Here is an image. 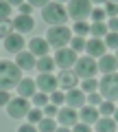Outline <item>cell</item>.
Here are the masks:
<instances>
[{
	"instance_id": "obj_1",
	"label": "cell",
	"mask_w": 118,
	"mask_h": 132,
	"mask_svg": "<svg viewBox=\"0 0 118 132\" xmlns=\"http://www.w3.org/2000/svg\"><path fill=\"white\" fill-rule=\"evenodd\" d=\"M20 79H22V68L15 62L0 60V90L15 88Z\"/></svg>"
},
{
	"instance_id": "obj_2",
	"label": "cell",
	"mask_w": 118,
	"mask_h": 132,
	"mask_svg": "<svg viewBox=\"0 0 118 132\" xmlns=\"http://www.w3.org/2000/svg\"><path fill=\"white\" fill-rule=\"evenodd\" d=\"M46 40H48V44H50L52 48H63V46L70 44L72 31L66 24H52V27L48 29V33H46Z\"/></svg>"
},
{
	"instance_id": "obj_3",
	"label": "cell",
	"mask_w": 118,
	"mask_h": 132,
	"mask_svg": "<svg viewBox=\"0 0 118 132\" xmlns=\"http://www.w3.org/2000/svg\"><path fill=\"white\" fill-rule=\"evenodd\" d=\"M42 15L50 27L52 24H66V20H68V11L61 2H48V5H44Z\"/></svg>"
},
{
	"instance_id": "obj_4",
	"label": "cell",
	"mask_w": 118,
	"mask_h": 132,
	"mask_svg": "<svg viewBox=\"0 0 118 132\" xmlns=\"http://www.w3.org/2000/svg\"><path fill=\"white\" fill-rule=\"evenodd\" d=\"M99 93H101L103 99L116 101L118 99V73H107V75L99 81Z\"/></svg>"
},
{
	"instance_id": "obj_5",
	"label": "cell",
	"mask_w": 118,
	"mask_h": 132,
	"mask_svg": "<svg viewBox=\"0 0 118 132\" xmlns=\"http://www.w3.org/2000/svg\"><path fill=\"white\" fill-rule=\"evenodd\" d=\"M68 18L85 20L92 13V0H68Z\"/></svg>"
},
{
	"instance_id": "obj_6",
	"label": "cell",
	"mask_w": 118,
	"mask_h": 132,
	"mask_svg": "<svg viewBox=\"0 0 118 132\" xmlns=\"http://www.w3.org/2000/svg\"><path fill=\"white\" fill-rule=\"evenodd\" d=\"M99 71V64L94 62V57L85 55V57H79V60L74 62V73L77 77H81V79H88V77H94V73Z\"/></svg>"
},
{
	"instance_id": "obj_7",
	"label": "cell",
	"mask_w": 118,
	"mask_h": 132,
	"mask_svg": "<svg viewBox=\"0 0 118 132\" xmlns=\"http://www.w3.org/2000/svg\"><path fill=\"white\" fill-rule=\"evenodd\" d=\"M28 110H31V106H28V99L26 97H11V101L7 104V112H9V117L13 119H22L28 114Z\"/></svg>"
},
{
	"instance_id": "obj_8",
	"label": "cell",
	"mask_w": 118,
	"mask_h": 132,
	"mask_svg": "<svg viewBox=\"0 0 118 132\" xmlns=\"http://www.w3.org/2000/svg\"><path fill=\"white\" fill-rule=\"evenodd\" d=\"M52 60H55V66H59V68H70L77 62V51H72V48H68V46L57 48V53H55Z\"/></svg>"
},
{
	"instance_id": "obj_9",
	"label": "cell",
	"mask_w": 118,
	"mask_h": 132,
	"mask_svg": "<svg viewBox=\"0 0 118 132\" xmlns=\"http://www.w3.org/2000/svg\"><path fill=\"white\" fill-rule=\"evenodd\" d=\"M35 84H37V88L42 90V93H48V95H50L52 90H57L59 79H57L52 73H39V77L35 79Z\"/></svg>"
},
{
	"instance_id": "obj_10",
	"label": "cell",
	"mask_w": 118,
	"mask_h": 132,
	"mask_svg": "<svg viewBox=\"0 0 118 132\" xmlns=\"http://www.w3.org/2000/svg\"><path fill=\"white\" fill-rule=\"evenodd\" d=\"M66 106H70V108H81V106H85V93L81 88H68L66 93Z\"/></svg>"
},
{
	"instance_id": "obj_11",
	"label": "cell",
	"mask_w": 118,
	"mask_h": 132,
	"mask_svg": "<svg viewBox=\"0 0 118 132\" xmlns=\"http://www.w3.org/2000/svg\"><path fill=\"white\" fill-rule=\"evenodd\" d=\"M5 48L9 53H20L24 48V38H22V33H18V31H13V33H9L5 38Z\"/></svg>"
},
{
	"instance_id": "obj_12",
	"label": "cell",
	"mask_w": 118,
	"mask_h": 132,
	"mask_svg": "<svg viewBox=\"0 0 118 132\" xmlns=\"http://www.w3.org/2000/svg\"><path fill=\"white\" fill-rule=\"evenodd\" d=\"M15 88H18V95H20V97H26V99H31L35 93H37V84H35V79H31V77L20 79Z\"/></svg>"
},
{
	"instance_id": "obj_13",
	"label": "cell",
	"mask_w": 118,
	"mask_h": 132,
	"mask_svg": "<svg viewBox=\"0 0 118 132\" xmlns=\"http://www.w3.org/2000/svg\"><path fill=\"white\" fill-rule=\"evenodd\" d=\"M105 51H107V46H105V42L101 38H92V40H88L85 42V53L88 55H94V57H101V55H105Z\"/></svg>"
},
{
	"instance_id": "obj_14",
	"label": "cell",
	"mask_w": 118,
	"mask_h": 132,
	"mask_svg": "<svg viewBox=\"0 0 118 132\" xmlns=\"http://www.w3.org/2000/svg\"><path fill=\"white\" fill-rule=\"evenodd\" d=\"M11 24H13V31H18V33H28V31H33V27H35L33 18L31 15H24V13H20Z\"/></svg>"
},
{
	"instance_id": "obj_15",
	"label": "cell",
	"mask_w": 118,
	"mask_h": 132,
	"mask_svg": "<svg viewBox=\"0 0 118 132\" xmlns=\"http://www.w3.org/2000/svg\"><path fill=\"white\" fill-rule=\"evenodd\" d=\"M48 48H50V44H48L46 38H33L28 42V51L33 53V55H37V57L48 55Z\"/></svg>"
},
{
	"instance_id": "obj_16",
	"label": "cell",
	"mask_w": 118,
	"mask_h": 132,
	"mask_svg": "<svg viewBox=\"0 0 118 132\" xmlns=\"http://www.w3.org/2000/svg\"><path fill=\"white\" fill-rule=\"evenodd\" d=\"M79 119L83 123H88V126H94V123L99 121V108H96V106H81Z\"/></svg>"
},
{
	"instance_id": "obj_17",
	"label": "cell",
	"mask_w": 118,
	"mask_h": 132,
	"mask_svg": "<svg viewBox=\"0 0 118 132\" xmlns=\"http://www.w3.org/2000/svg\"><path fill=\"white\" fill-rule=\"evenodd\" d=\"M96 64H99V71L107 75V73H116L118 60H116V55H107V53H105V55L99 57V62H96Z\"/></svg>"
},
{
	"instance_id": "obj_18",
	"label": "cell",
	"mask_w": 118,
	"mask_h": 132,
	"mask_svg": "<svg viewBox=\"0 0 118 132\" xmlns=\"http://www.w3.org/2000/svg\"><path fill=\"white\" fill-rule=\"evenodd\" d=\"M57 117H59V123L61 126H77V119H79V114H77V108H61L59 112H57Z\"/></svg>"
},
{
	"instance_id": "obj_19",
	"label": "cell",
	"mask_w": 118,
	"mask_h": 132,
	"mask_svg": "<svg viewBox=\"0 0 118 132\" xmlns=\"http://www.w3.org/2000/svg\"><path fill=\"white\" fill-rule=\"evenodd\" d=\"M15 55H18L15 57V64H18L22 71H31L35 66V55L31 51H20V53H15Z\"/></svg>"
},
{
	"instance_id": "obj_20",
	"label": "cell",
	"mask_w": 118,
	"mask_h": 132,
	"mask_svg": "<svg viewBox=\"0 0 118 132\" xmlns=\"http://www.w3.org/2000/svg\"><path fill=\"white\" fill-rule=\"evenodd\" d=\"M59 86H63V88H74L77 86V73L74 71H70V68H63V73H59Z\"/></svg>"
},
{
	"instance_id": "obj_21",
	"label": "cell",
	"mask_w": 118,
	"mask_h": 132,
	"mask_svg": "<svg viewBox=\"0 0 118 132\" xmlns=\"http://www.w3.org/2000/svg\"><path fill=\"white\" fill-rule=\"evenodd\" d=\"M94 128L96 132H116V121H114V117H99Z\"/></svg>"
},
{
	"instance_id": "obj_22",
	"label": "cell",
	"mask_w": 118,
	"mask_h": 132,
	"mask_svg": "<svg viewBox=\"0 0 118 132\" xmlns=\"http://www.w3.org/2000/svg\"><path fill=\"white\" fill-rule=\"evenodd\" d=\"M35 66H37L39 73H50L52 68H55V60H52V57H48V55H42L37 62H35Z\"/></svg>"
},
{
	"instance_id": "obj_23",
	"label": "cell",
	"mask_w": 118,
	"mask_h": 132,
	"mask_svg": "<svg viewBox=\"0 0 118 132\" xmlns=\"http://www.w3.org/2000/svg\"><path fill=\"white\" fill-rule=\"evenodd\" d=\"M107 24L105 22H94V24H90V35L92 38H105L107 35Z\"/></svg>"
},
{
	"instance_id": "obj_24",
	"label": "cell",
	"mask_w": 118,
	"mask_h": 132,
	"mask_svg": "<svg viewBox=\"0 0 118 132\" xmlns=\"http://www.w3.org/2000/svg\"><path fill=\"white\" fill-rule=\"evenodd\" d=\"M37 128H39V132H55L57 130V123H55L52 117H42V121L37 123Z\"/></svg>"
},
{
	"instance_id": "obj_25",
	"label": "cell",
	"mask_w": 118,
	"mask_h": 132,
	"mask_svg": "<svg viewBox=\"0 0 118 132\" xmlns=\"http://www.w3.org/2000/svg\"><path fill=\"white\" fill-rule=\"evenodd\" d=\"M114 110H116V106H114V101H109V99H103L99 104V114H103V117H112Z\"/></svg>"
},
{
	"instance_id": "obj_26",
	"label": "cell",
	"mask_w": 118,
	"mask_h": 132,
	"mask_svg": "<svg viewBox=\"0 0 118 132\" xmlns=\"http://www.w3.org/2000/svg\"><path fill=\"white\" fill-rule=\"evenodd\" d=\"M74 35H81V38H85L88 33H90V24L85 22V20H74Z\"/></svg>"
},
{
	"instance_id": "obj_27",
	"label": "cell",
	"mask_w": 118,
	"mask_h": 132,
	"mask_svg": "<svg viewBox=\"0 0 118 132\" xmlns=\"http://www.w3.org/2000/svg\"><path fill=\"white\" fill-rule=\"evenodd\" d=\"M81 90H83V93H94V90H99V81H96L94 77H88V79H83V84H81Z\"/></svg>"
},
{
	"instance_id": "obj_28",
	"label": "cell",
	"mask_w": 118,
	"mask_h": 132,
	"mask_svg": "<svg viewBox=\"0 0 118 132\" xmlns=\"http://www.w3.org/2000/svg\"><path fill=\"white\" fill-rule=\"evenodd\" d=\"M42 108H31L28 110V114H26V119H28V123H33V126H37L39 121H42Z\"/></svg>"
},
{
	"instance_id": "obj_29",
	"label": "cell",
	"mask_w": 118,
	"mask_h": 132,
	"mask_svg": "<svg viewBox=\"0 0 118 132\" xmlns=\"http://www.w3.org/2000/svg\"><path fill=\"white\" fill-rule=\"evenodd\" d=\"M105 46L107 48H118V33L116 31H107V35H105Z\"/></svg>"
},
{
	"instance_id": "obj_30",
	"label": "cell",
	"mask_w": 118,
	"mask_h": 132,
	"mask_svg": "<svg viewBox=\"0 0 118 132\" xmlns=\"http://www.w3.org/2000/svg\"><path fill=\"white\" fill-rule=\"evenodd\" d=\"M31 99H33V104L37 106V108H44V106L48 104V93H42V90H39V93H35Z\"/></svg>"
},
{
	"instance_id": "obj_31",
	"label": "cell",
	"mask_w": 118,
	"mask_h": 132,
	"mask_svg": "<svg viewBox=\"0 0 118 132\" xmlns=\"http://www.w3.org/2000/svg\"><path fill=\"white\" fill-rule=\"evenodd\" d=\"M70 48L72 51H85V38H81V35L72 38L70 40Z\"/></svg>"
},
{
	"instance_id": "obj_32",
	"label": "cell",
	"mask_w": 118,
	"mask_h": 132,
	"mask_svg": "<svg viewBox=\"0 0 118 132\" xmlns=\"http://www.w3.org/2000/svg\"><path fill=\"white\" fill-rule=\"evenodd\" d=\"M9 33H13V24L11 22H7V20H0V38L5 40Z\"/></svg>"
},
{
	"instance_id": "obj_33",
	"label": "cell",
	"mask_w": 118,
	"mask_h": 132,
	"mask_svg": "<svg viewBox=\"0 0 118 132\" xmlns=\"http://www.w3.org/2000/svg\"><path fill=\"white\" fill-rule=\"evenodd\" d=\"M11 15V5L7 0H0V20H9Z\"/></svg>"
},
{
	"instance_id": "obj_34",
	"label": "cell",
	"mask_w": 118,
	"mask_h": 132,
	"mask_svg": "<svg viewBox=\"0 0 118 132\" xmlns=\"http://www.w3.org/2000/svg\"><path fill=\"white\" fill-rule=\"evenodd\" d=\"M50 101L55 106H61V104H66V95L59 93V90H52V93H50Z\"/></svg>"
},
{
	"instance_id": "obj_35",
	"label": "cell",
	"mask_w": 118,
	"mask_h": 132,
	"mask_svg": "<svg viewBox=\"0 0 118 132\" xmlns=\"http://www.w3.org/2000/svg\"><path fill=\"white\" fill-rule=\"evenodd\" d=\"M90 15H92V20H94V22H103V20H105V15H107V13H105V9H99V7H94Z\"/></svg>"
},
{
	"instance_id": "obj_36",
	"label": "cell",
	"mask_w": 118,
	"mask_h": 132,
	"mask_svg": "<svg viewBox=\"0 0 118 132\" xmlns=\"http://www.w3.org/2000/svg\"><path fill=\"white\" fill-rule=\"evenodd\" d=\"M105 13L112 15V18L118 15V2H109V0H107V2H105Z\"/></svg>"
},
{
	"instance_id": "obj_37",
	"label": "cell",
	"mask_w": 118,
	"mask_h": 132,
	"mask_svg": "<svg viewBox=\"0 0 118 132\" xmlns=\"http://www.w3.org/2000/svg\"><path fill=\"white\" fill-rule=\"evenodd\" d=\"M57 112H59V106H55L52 101H50V104H46V106H44V114H46V117H55Z\"/></svg>"
},
{
	"instance_id": "obj_38",
	"label": "cell",
	"mask_w": 118,
	"mask_h": 132,
	"mask_svg": "<svg viewBox=\"0 0 118 132\" xmlns=\"http://www.w3.org/2000/svg\"><path fill=\"white\" fill-rule=\"evenodd\" d=\"M88 101H90V106H96V108H99V104L101 101H103V97H101V93H90V97H88Z\"/></svg>"
},
{
	"instance_id": "obj_39",
	"label": "cell",
	"mask_w": 118,
	"mask_h": 132,
	"mask_svg": "<svg viewBox=\"0 0 118 132\" xmlns=\"http://www.w3.org/2000/svg\"><path fill=\"white\" fill-rule=\"evenodd\" d=\"M72 132H92V128L88 126V123H83V121H81V123H77V126L72 128Z\"/></svg>"
},
{
	"instance_id": "obj_40",
	"label": "cell",
	"mask_w": 118,
	"mask_h": 132,
	"mask_svg": "<svg viewBox=\"0 0 118 132\" xmlns=\"http://www.w3.org/2000/svg\"><path fill=\"white\" fill-rule=\"evenodd\" d=\"M11 101V95H9V90H0V106H7Z\"/></svg>"
},
{
	"instance_id": "obj_41",
	"label": "cell",
	"mask_w": 118,
	"mask_h": 132,
	"mask_svg": "<svg viewBox=\"0 0 118 132\" xmlns=\"http://www.w3.org/2000/svg\"><path fill=\"white\" fill-rule=\"evenodd\" d=\"M18 132H37V128H35L33 123H26V126H20Z\"/></svg>"
},
{
	"instance_id": "obj_42",
	"label": "cell",
	"mask_w": 118,
	"mask_h": 132,
	"mask_svg": "<svg viewBox=\"0 0 118 132\" xmlns=\"http://www.w3.org/2000/svg\"><path fill=\"white\" fill-rule=\"evenodd\" d=\"M107 29H109V31H116V33H118V18H116V15H114V18L107 22Z\"/></svg>"
},
{
	"instance_id": "obj_43",
	"label": "cell",
	"mask_w": 118,
	"mask_h": 132,
	"mask_svg": "<svg viewBox=\"0 0 118 132\" xmlns=\"http://www.w3.org/2000/svg\"><path fill=\"white\" fill-rule=\"evenodd\" d=\"M31 9H33V7L28 5V2H26V5H24V2L20 5V13H24V15H31Z\"/></svg>"
},
{
	"instance_id": "obj_44",
	"label": "cell",
	"mask_w": 118,
	"mask_h": 132,
	"mask_svg": "<svg viewBox=\"0 0 118 132\" xmlns=\"http://www.w3.org/2000/svg\"><path fill=\"white\" fill-rule=\"evenodd\" d=\"M31 7H44V5H48V0H26Z\"/></svg>"
},
{
	"instance_id": "obj_45",
	"label": "cell",
	"mask_w": 118,
	"mask_h": 132,
	"mask_svg": "<svg viewBox=\"0 0 118 132\" xmlns=\"http://www.w3.org/2000/svg\"><path fill=\"white\" fill-rule=\"evenodd\" d=\"M7 2H9L11 7H13V5H15V7H20V5H22V2H24V0H7Z\"/></svg>"
},
{
	"instance_id": "obj_46",
	"label": "cell",
	"mask_w": 118,
	"mask_h": 132,
	"mask_svg": "<svg viewBox=\"0 0 118 132\" xmlns=\"http://www.w3.org/2000/svg\"><path fill=\"white\" fill-rule=\"evenodd\" d=\"M55 132H72V130H68V128L66 126H59V128H57V130Z\"/></svg>"
},
{
	"instance_id": "obj_47",
	"label": "cell",
	"mask_w": 118,
	"mask_h": 132,
	"mask_svg": "<svg viewBox=\"0 0 118 132\" xmlns=\"http://www.w3.org/2000/svg\"><path fill=\"white\" fill-rule=\"evenodd\" d=\"M114 121L118 123V110H114Z\"/></svg>"
},
{
	"instance_id": "obj_48",
	"label": "cell",
	"mask_w": 118,
	"mask_h": 132,
	"mask_svg": "<svg viewBox=\"0 0 118 132\" xmlns=\"http://www.w3.org/2000/svg\"><path fill=\"white\" fill-rule=\"evenodd\" d=\"M92 2H103V5H105V2H107V0H92Z\"/></svg>"
},
{
	"instance_id": "obj_49",
	"label": "cell",
	"mask_w": 118,
	"mask_h": 132,
	"mask_svg": "<svg viewBox=\"0 0 118 132\" xmlns=\"http://www.w3.org/2000/svg\"><path fill=\"white\" fill-rule=\"evenodd\" d=\"M57 2H68V0H57Z\"/></svg>"
},
{
	"instance_id": "obj_50",
	"label": "cell",
	"mask_w": 118,
	"mask_h": 132,
	"mask_svg": "<svg viewBox=\"0 0 118 132\" xmlns=\"http://www.w3.org/2000/svg\"><path fill=\"white\" fill-rule=\"evenodd\" d=\"M116 60H118V48H116Z\"/></svg>"
},
{
	"instance_id": "obj_51",
	"label": "cell",
	"mask_w": 118,
	"mask_h": 132,
	"mask_svg": "<svg viewBox=\"0 0 118 132\" xmlns=\"http://www.w3.org/2000/svg\"><path fill=\"white\" fill-rule=\"evenodd\" d=\"M109 2H118V0H109Z\"/></svg>"
}]
</instances>
